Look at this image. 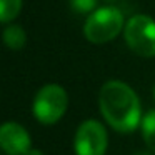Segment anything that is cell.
Returning a JSON list of instances; mask_svg holds the SVG:
<instances>
[{"label": "cell", "mask_w": 155, "mask_h": 155, "mask_svg": "<svg viewBox=\"0 0 155 155\" xmlns=\"http://www.w3.org/2000/svg\"><path fill=\"white\" fill-rule=\"evenodd\" d=\"M98 107L114 130L130 134L142 122V107L135 90L120 80H108L98 94Z\"/></svg>", "instance_id": "cell-1"}, {"label": "cell", "mask_w": 155, "mask_h": 155, "mask_svg": "<svg viewBox=\"0 0 155 155\" xmlns=\"http://www.w3.org/2000/svg\"><path fill=\"white\" fill-rule=\"evenodd\" d=\"M125 28V18L120 8L115 5L98 7L87 17L84 25V35L90 44L112 42Z\"/></svg>", "instance_id": "cell-2"}, {"label": "cell", "mask_w": 155, "mask_h": 155, "mask_svg": "<svg viewBox=\"0 0 155 155\" xmlns=\"http://www.w3.org/2000/svg\"><path fill=\"white\" fill-rule=\"evenodd\" d=\"M68 108V95L58 84H47L35 94L32 102L34 117L44 125H54Z\"/></svg>", "instance_id": "cell-3"}, {"label": "cell", "mask_w": 155, "mask_h": 155, "mask_svg": "<svg viewBox=\"0 0 155 155\" xmlns=\"http://www.w3.org/2000/svg\"><path fill=\"white\" fill-rule=\"evenodd\" d=\"M124 38L134 54L145 58L155 57V20L148 15L138 14L127 20Z\"/></svg>", "instance_id": "cell-4"}, {"label": "cell", "mask_w": 155, "mask_h": 155, "mask_svg": "<svg viewBox=\"0 0 155 155\" xmlns=\"http://www.w3.org/2000/svg\"><path fill=\"white\" fill-rule=\"evenodd\" d=\"M108 147L107 128L98 120H85L75 132L74 148L77 155H105Z\"/></svg>", "instance_id": "cell-5"}, {"label": "cell", "mask_w": 155, "mask_h": 155, "mask_svg": "<svg viewBox=\"0 0 155 155\" xmlns=\"http://www.w3.org/2000/svg\"><path fill=\"white\" fill-rule=\"evenodd\" d=\"M0 148L7 155H25L32 148L30 134L17 122L0 125Z\"/></svg>", "instance_id": "cell-6"}, {"label": "cell", "mask_w": 155, "mask_h": 155, "mask_svg": "<svg viewBox=\"0 0 155 155\" xmlns=\"http://www.w3.org/2000/svg\"><path fill=\"white\" fill-rule=\"evenodd\" d=\"M2 42L4 45H7L10 50H20L27 44V34L20 25L8 24L2 32Z\"/></svg>", "instance_id": "cell-7"}, {"label": "cell", "mask_w": 155, "mask_h": 155, "mask_svg": "<svg viewBox=\"0 0 155 155\" xmlns=\"http://www.w3.org/2000/svg\"><path fill=\"white\" fill-rule=\"evenodd\" d=\"M142 135H143L148 150L155 153V108L148 110L145 117L142 118Z\"/></svg>", "instance_id": "cell-8"}, {"label": "cell", "mask_w": 155, "mask_h": 155, "mask_svg": "<svg viewBox=\"0 0 155 155\" xmlns=\"http://www.w3.org/2000/svg\"><path fill=\"white\" fill-rule=\"evenodd\" d=\"M22 10V0H0V24H10Z\"/></svg>", "instance_id": "cell-9"}, {"label": "cell", "mask_w": 155, "mask_h": 155, "mask_svg": "<svg viewBox=\"0 0 155 155\" xmlns=\"http://www.w3.org/2000/svg\"><path fill=\"white\" fill-rule=\"evenodd\" d=\"M70 8L77 14H88L95 12L98 8L97 0H70Z\"/></svg>", "instance_id": "cell-10"}, {"label": "cell", "mask_w": 155, "mask_h": 155, "mask_svg": "<svg viewBox=\"0 0 155 155\" xmlns=\"http://www.w3.org/2000/svg\"><path fill=\"white\" fill-rule=\"evenodd\" d=\"M25 155H44V153H42V150H38V148H30Z\"/></svg>", "instance_id": "cell-11"}, {"label": "cell", "mask_w": 155, "mask_h": 155, "mask_svg": "<svg viewBox=\"0 0 155 155\" xmlns=\"http://www.w3.org/2000/svg\"><path fill=\"white\" fill-rule=\"evenodd\" d=\"M135 155H152L150 150H140V152H135Z\"/></svg>", "instance_id": "cell-12"}, {"label": "cell", "mask_w": 155, "mask_h": 155, "mask_svg": "<svg viewBox=\"0 0 155 155\" xmlns=\"http://www.w3.org/2000/svg\"><path fill=\"white\" fill-rule=\"evenodd\" d=\"M104 2H105V4H114L115 0H104Z\"/></svg>", "instance_id": "cell-13"}, {"label": "cell", "mask_w": 155, "mask_h": 155, "mask_svg": "<svg viewBox=\"0 0 155 155\" xmlns=\"http://www.w3.org/2000/svg\"><path fill=\"white\" fill-rule=\"evenodd\" d=\"M153 98H155V85H153Z\"/></svg>", "instance_id": "cell-14"}, {"label": "cell", "mask_w": 155, "mask_h": 155, "mask_svg": "<svg viewBox=\"0 0 155 155\" xmlns=\"http://www.w3.org/2000/svg\"><path fill=\"white\" fill-rule=\"evenodd\" d=\"M0 155H2V153H0Z\"/></svg>", "instance_id": "cell-15"}]
</instances>
